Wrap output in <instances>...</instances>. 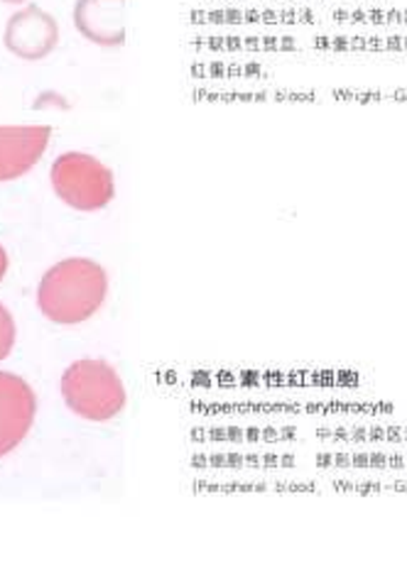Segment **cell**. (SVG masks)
Segmentation results:
<instances>
[{
	"mask_svg": "<svg viewBox=\"0 0 407 563\" xmlns=\"http://www.w3.org/2000/svg\"><path fill=\"white\" fill-rule=\"evenodd\" d=\"M37 415L35 389L20 375L0 371V459L13 453L30 434Z\"/></svg>",
	"mask_w": 407,
	"mask_h": 563,
	"instance_id": "5",
	"label": "cell"
},
{
	"mask_svg": "<svg viewBox=\"0 0 407 563\" xmlns=\"http://www.w3.org/2000/svg\"><path fill=\"white\" fill-rule=\"evenodd\" d=\"M109 297V275L89 257H67L40 279L37 307L52 323L77 327L89 321Z\"/></svg>",
	"mask_w": 407,
	"mask_h": 563,
	"instance_id": "1",
	"label": "cell"
},
{
	"mask_svg": "<svg viewBox=\"0 0 407 563\" xmlns=\"http://www.w3.org/2000/svg\"><path fill=\"white\" fill-rule=\"evenodd\" d=\"M62 397L74 415L87 421H111L128 405V393L116 367L99 358L72 363L62 375Z\"/></svg>",
	"mask_w": 407,
	"mask_h": 563,
	"instance_id": "2",
	"label": "cell"
},
{
	"mask_svg": "<svg viewBox=\"0 0 407 563\" xmlns=\"http://www.w3.org/2000/svg\"><path fill=\"white\" fill-rule=\"evenodd\" d=\"M15 345V319L0 301V363H3Z\"/></svg>",
	"mask_w": 407,
	"mask_h": 563,
	"instance_id": "8",
	"label": "cell"
},
{
	"mask_svg": "<svg viewBox=\"0 0 407 563\" xmlns=\"http://www.w3.org/2000/svg\"><path fill=\"white\" fill-rule=\"evenodd\" d=\"M8 265H10L8 253H6V247L0 245V279H3V277L8 275Z\"/></svg>",
	"mask_w": 407,
	"mask_h": 563,
	"instance_id": "9",
	"label": "cell"
},
{
	"mask_svg": "<svg viewBox=\"0 0 407 563\" xmlns=\"http://www.w3.org/2000/svg\"><path fill=\"white\" fill-rule=\"evenodd\" d=\"M3 45L10 54L25 62L47 59L59 45V25L55 15L40 5H25L8 18Z\"/></svg>",
	"mask_w": 407,
	"mask_h": 563,
	"instance_id": "4",
	"label": "cell"
},
{
	"mask_svg": "<svg viewBox=\"0 0 407 563\" xmlns=\"http://www.w3.org/2000/svg\"><path fill=\"white\" fill-rule=\"evenodd\" d=\"M50 181L57 197L74 211H101L116 197L111 167L89 153L59 155L52 162Z\"/></svg>",
	"mask_w": 407,
	"mask_h": 563,
	"instance_id": "3",
	"label": "cell"
},
{
	"mask_svg": "<svg viewBox=\"0 0 407 563\" xmlns=\"http://www.w3.org/2000/svg\"><path fill=\"white\" fill-rule=\"evenodd\" d=\"M50 125H0V181L25 177L45 155Z\"/></svg>",
	"mask_w": 407,
	"mask_h": 563,
	"instance_id": "6",
	"label": "cell"
},
{
	"mask_svg": "<svg viewBox=\"0 0 407 563\" xmlns=\"http://www.w3.org/2000/svg\"><path fill=\"white\" fill-rule=\"evenodd\" d=\"M128 0H77L74 27L84 40L99 47H121L128 37Z\"/></svg>",
	"mask_w": 407,
	"mask_h": 563,
	"instance_id": "7",
	"label": "cell"
},
{
	"mask_svg": "<svg viewBox=\"0 0 407 563\" xmlns=\"http://www.w3.org/2000/svg\"><path fill=\"white\" fill-rule=\"evenodd\" d=\"M0 3H6V5H25L28 0H0Z\"/></svg>",
	"mask_w": 407,
	"mask_h": 563,
	"instance_id": "10",
	"label": "cell"
}]
</instances>
